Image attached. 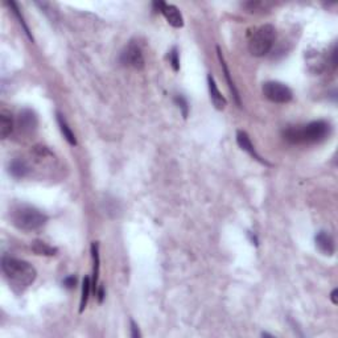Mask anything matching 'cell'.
Instances as JSON below:
<instances>
[{"label": "cell", "instance_id": "obj_19", "mask_svg": "<svg viewBox=\"0 0 338 338\" xmlns=\"http://www.w3.org/2000/svg\"><path fill=\"white\" fill-rule=\"evenodd\" d=\"M7 4L11 7V9H12V12L15 13V16L18 18V20H19V23H20V25L23 26V29H24V32H25V35L29 37V40L30 41H33V36L30 35V32H29V28L26 26V24H25V22H24V18H23V15L20 13V9H19V7H18V4L15 3V1H8Z\"/></svg>", "mask_w": 338, "mask_h": 338}, {"label": "cell", "instance_id": "obj_23", "mask_svg": "<svg viewBox=\"0 0 338 338\" xmlns=\"http://www.w3.org/2000/svg\"><path fill=\"white\" fill-rule=\"evenodd\" d=\"M75 284H77V279L74 278V276H69V278H66L65 280H64V286L66 287V288H73V287H75Z\"/></svg>", "mask_w": 338, "mask_h": 338}, {"label": "cell", "instance_id": "obj_20", "mask_svg": "<svg viewBox=\"0 0 338 338\" xmlns=\"http://www.w3.org/2000/svg\"><path fill=\"white\" fill-rule=\"evenodd\" d=\"M169 62H170L174 72H178V69H180V58H178L177 48H172V50L169 52Z\"/></svg>", "mask_w": 338, "mask_h": 338}, {"label": "cell", "instance_id": "obj_12", "mask_svg": "<svg viewBox=\"0 0 338 338\" xmlns=\"http://www.w3.org/2000/svg\"><path fill=\"white\" fill-rule=\"evenodd\" d=\"M91 256H93V280H91V287L94 290H97L98 278H99V244H98V242H93V244H91Z\"/></svg>", "mask_w": 338, "mask_h": 338}, {"label": "cell", "instance_id": "obj_15", "mask_svg": "<svg viewBox=\"0 0 338 338\" xmlns=\"http://www.w3.org/2000/svg\"><path fill=\"white\" fill-rule=\"evenodd\" d=\"M57 121H58V126H60V130L64 135V138L66 139V142L70 144V145H75L77 144V140H75V136H74L73 131L70 130V127L68 126L65 118L62 117L60 113H57Z\"/></svg>", "mask_w": 338, "mask_h": 338}, {"label": "cell", "instance_id": "obj_17", "mask_svg": "<svg viewBox=\"0 0 338 338\" xmlns=\"http://www.w3.org/2000/svg\"><path fill=\"white\" fill-rule=\"evenodd\" d=\"M32 251L37 254V255L52 256L57 254V248L49 246L48 243L43 242V241H35L32 243Z\"/></svg>", "mask_w": 338, "mask_h": 338}, {"label": "cell", "instance_id": "obj_24", "mask_svg": "<svg viewBox=\"0 0 338 338\" xmlns=\"http://www.w3.org/2000/svg\"><path fill=\"white\" fill-rule=\"evenodd\" d=\"M104 299V288L103 287H100L99 290H98V300H99V303H102Z\"/></svg>", "mask_w": 338, "mask_h": 338}, {"label": "cell", "instance_id": "obj_11", "mask_svg": "<svg viewBox=\"0 0 338 338\" xmlns=\"http://www.w3.org/2000/svg\"><path fill=\"white\" fill-rule=\"evenodd\" d=\"M237 143H238V145L241 148H242L243 151H246L247 153H250L254 159H256L258 161H260V163H263V164H267L262 157L256 153L255 148H254V145H252L251 140H250V136H248L244 131H238L237 132Z\"/></svg>", "mask_w": 338, "mask_h": 338}, {"label": "cell", "instance_id": "obj_6", "mask_svg": "<svg viewBox=\"0 0 338 338\" xmlns=\"http://www.w3.org/2000/svg\"><path fill=\"white\" fill-rule=\"evenodd\" d=\"M121 62L123 65L131 66L134 69H143L144 68V57L142 53V49L138 44H135L134 41H131L128 44L123 53L121 56Z\"/></svg>", "mask_w": 338, "mask_h": 338}, {"label": "cell", "instance_id": "obj_3", "mask_svg": "<svg viewBox=\"0 0 338 338\" xmlns=\"http://www.w3.org/2000/svg\"><path fill=\"white\" fill-rule=\"evenodd\" d=\"M47 216L39 209L29 205H16L9 210V221L15 227L23 231H33L43 227L47 222Z\"/></svg>", "mask_w": 338, "mask_h": 338}, {"label": "cell", "instance_id": "obj_2", "mask_svg": "<svg viewBox=\"0 0 338 338\" xmlns=\"http://www.w3.org/2000/svg\"><path fill=\"white\" fill-rule=\"evenodd\" d=\"M330 134V124L325 121H311L303 126H293L284 131V139L292 144H314L325 140Z\"/></svg>", "mask_w": 338, "mask_h": 338}, {"label": "cell", "instance_id": "obj_8", "mask_svg": "<svg viewBox=\"0 0 338 338\" xmlns=\"http://www.w3.org/2000/svg\"><path fill=\"white\" fill-rule=\"evenodd\" d=\"M160 12L164 15L167 22L173 26V28H181V26H184V18H182L180 9H178L176 5L164 3L163 7H161Z\"/></svg>", "mask_w": 338, "mask_h": 338}, {"label": "cell", "instance_id": "obj_9", "mask_svg": "<svg viewBox=\"0 0 338 338\" xmlns=\"http://www.w3.org/2000/svg\"><path fill=\"white\" fill-rule=\"evenodd\" d=\"M316 246L324 255H333L334 254V239L328 231H320L316 235Z\"/></svg>", "mask_w": 338, "mask_h": 338}, {"label": "cell", "instance_id": "obj_13", "mask_svg": "<svg viewBox=\"0 0 338 338\" xmlns=\"http://www.w3.org/2000/svg\"><path fill=\"white\" fill-rule=\"evenodd\" d=\"M29 172V167L26 165V163L22 159H16L13 160L9 165V173L12 174L15 178H23L25 177Z\"/></svg>", "mask_w": 338, "mask_h": 338}, {"label": "cell", "instance_id": "obj_4", "mask_svg": "<svg viewBox=\"0 0 338 338\" xmlns=\"http://www.w3.org/2000/svg\"><path fill=\"white\" fill-rule=\"evenodd\" d=\"M276 39V29L271 24L256 28L248 40V50L252 56L263 57L271 50Z\"/></svg>", "mask_w": 338, "mask_h": 338}, {"label": "cell", "instance_id": "obj_14", "mask_svg": "<svg viewBox=\"0 0 338 338\" xmlns=\"http://www.w3.org/2000/svg\"><path fill=\"white\" fill-rule=\"evenodd\" d=\"M13 130V121H12V117L11 114L3 113L0 114V136L1 139H7L11 132Z\"/></svg>", "mask_w": 338, "mask_h": 338}, {"label": "cell", "instance_id": "obj_22", "mask_svg": "<svg viewBox=\"0 0 338 338\" xmlns=\"http://www.w3.org/2000/svg\"><path fill=\"white\" fill-rule=\"evenodd\" d=\"M131 337L132 338H140V332L138 325L135 324V321L131 320Z\"/></svg>", "mask_w": 338, "mask_h": 338}, {"label": "cell", "instance_id": "obj_25", "mask_svg": "<svg viewBox=\"0 0 338 338\" xmlns=\"http://www.w3.org/2000/svg\"><path fill=\"white\" fill-rule=\"evenodd\" d=\"M337 290H333V292H332V295H330V299H332V301H333V304H337Z\"/></svg>", "mask_w": 338, "mask_h": 338}, {"label": "cell", "instance_id": "obj_7", "mask_svg": "<svg viewBox=\"0 0 338 338\" xmlns=\"http://www.w3.org/2000/svg\"><path fill=\"white\" fill-rule=\"evenodd\" d=\"M18 123L20 130L25 134H30L36 130L37 127V117L36 114L29 109H24L19 113Z\"/></svg>", "mask_w": 338, "mask_h": 338}, {"label": "cell", "instance_id": "obj_1", "mask_svg": "<svg viewBox=\"0 0 338 338\" xmlns=\"http://www.w3.org/2000/svg\"><path fill=\"white\" fill-rule=\"evenodd\" d=\"M1 268L5 278L8 280L9 286L13 290L23 292L35 282L37 272L33 266L25 260L16 259L11 256H4L1 260Z\"/></svg>", "mask_w": 338, "mask_h": 338}, {"label": "cell", "instance_id": "obj_16", "mask_svg": "<svg viewBox=\"0 0 338 338\" xmlns=\"http://www.w3.org/2000/svg\"><path fill=\"white\" fill-rule=\"evenodd\" d=\"M217 52H218V58H219V62H221L222 69H223L225 77H226V79H227V83H229L230 90L233 91V96H234L235 102H237V104H238V106H241V98H239V94H238V91H237V87H235L234 82L231 81V77H230V72H229V69H227V65H226L225 60H223V57H222L221 49L217 48Z\"/></svg>", "mask_w": 338, "mask_h": 338}, {"label": "cell", "instance_id": "obj_18", "mask_svg": "<svg viewBox=\"0 0 338 338\" xmlns=\"http://www.w3.org/2000/svg\"><path fill=\"white\" fill-rule=\"evenodd\" d=\"M91 288H93V287H91L90 278L86 276V278L83 279V282H82V295H81V303H79V312L81 313L83 312V309L86 308Z\"/></svg>", "mask_w": 338, "mask_h": 338}, {"label": "cell", "instance_id": "obj_21", "mask_svg": "<svg viewBox=\"0 0 338 338\" xmlns=\"http://www.w3.org/2000/svg\"><path fill=\"white\" fill-rule=\"evenodd\" d=\"M174 100H176V103L178 104V107L181 109L184 118H187L188 117V110H189V106H188L187 99H185V98H184L182 96H177L176 98H174Z\"/></svg>", "mask_w": 338, "mask_h": 338}, {"label": "cell", "instance_id": "obj_5", "mask_svg": "<svg viewBox=\"0 0 338 338\" xmlns=\"http://www.w3.org/2000/svg\"><path fill=\"white\" fill-rule=\"evenodd\" d=\"M263 94L273 103H288L292 100V90L278 81H268L263 85Z\"/></svg>", "mask_w": 338, "mask_h": 338}, {"label": "cell", "instance_id": "obj_10", "mask_svg": "<svg viewBox=\"0 0 338 338\" xmlns=\"http://www.w3.org/2000/svg\"><path fill=\"white\" fill-rule=\"evenodd\" d=\"M208 85H209V93H210V99H212L214 107L217 110H223L226 107V99L225 97L222 96V93L218 90L217 83L214 81V77L212 74L208 75Z\"/></svg>", "mask_w": 338, "mask_h": 338}]
</instances>
